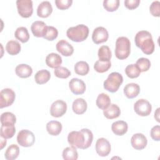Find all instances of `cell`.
I'll list each match as a JSON object with an SVG mask.
<instances>
[{"mask_svg": "<svg viewBox=\"0 0 160 160\" xmlns=\"http://www.w3.org/2000/svg\"><path fill=\"white\" fill-rule=\"evenodd\" d=\"M93 140L92 132L88 129H82L80 131H71L68 136V141L76 148L85 149L88 148Z\"/></svg>", "mask_w": 160, "mask_h": 160, "instance_id": "cell-1", "label": "cell"}, {"mask_svg": "<svg viewBox=\"0 0 160 160\" xmlns=\"http://www.w3.org/2000/svg\"><path fill=\"white\" fill-rule=\"evenodd\" d=\"M135 44L146 54H151L154 51V43L151 33L147 31H140L135 36Z\"/></svg>", "mask_w": 160, "mask_h": 160, "instance_id": "cell-2", "label": "cell"}, {"mask_svg": "<svg viewBox=\"0 0 160 160\" xmlns=\"http://www.w3.org/2000/svg\"><path fill=\"white\" fill-rule=\"evenodd\" d=\"M68 38L74 42H82L89 35V28L84 24H79L68 28L66 32Z\"/></svg>", "mask_w": 160, "mask_h": 160, "instance_id": "cell-3", "label": "cell"}, {"mask_svg": "<svg viewBox=\"0 0 160 160\" xmlns=\"http://www.w3.org/2000/svg\"><path fill=\"white\" fill-rule=\"evenodd\" d=\"M131 42L126 37H119L116 41L115 56L121 60L126 59L130 54Z\"/></svg>", "mask_w": 160, "mask_h": 160, "instance_id": "cell-4", "label": "cell"}, {"mask_svg": "<svg viewBox=\"0 0 160 160\" xmlns=\"http://www.w3.org/2000/svg\"><path fill=\"white\" fill-rule=\"evenodd\" d=\"M123 82L122 75L117 72H111L104 82V88L111 92H116Z\"/></svg>", "mask_w": 160, "mask_h": 160, "instance_id": "cell-5", "label": "cell"}, {"mask_svg": "<svg viewBox=\"0 0 160 160\" xmlns=\"http://www.w3.org/2000/svg\"><path fill=\"white\" fill-rule=\"evenodd\" d=\"M17 141L22 147H30L35 142V136L32 132L27 129H22L18 134Z\"/></svg>", "mask_w": 160, "mask_h": 160, "instance_id": "cell-6", "label": "cell"}, {"mask_svg": "<svg viewBox=\"0 0 160 160\" xmlns=\"http://www.w3.org/2000/svg\"><path fill=\"white\" fill-rule=\"evenodd\" d=\"M17 9L19 14L24 18H29L32 12V2L31 0H18L16 1Z\"/></svg>", "mask_w": 160, "mask_h": 160, "instance_id": "cell-7", "label": "cell"}, {"mask_svg": "<svg viewBox=\"0 0 160 160\" xmlns=\"http://www.w3.org/2000/svg\"><path fill=\"white\" fill-rule=\"evenodd\" d=\"M134 109L136 113L139 116H147L151 114L152 106L148 100L140 99L134 103Z\"/></svg>", "mask_w": 160, "mask_h": 160, "instance_id": "cell-8", "label": "cell"}, {"mask_svg": "<svg viewBox=\"0 0 160 160\" xmlns=\"http://www.w3.org/2000/svg\"><path fill=\"white\" fill-rule=\"evenodd\" d=\"M16 94L10 88H5L0 92V108H3L11 106L15 100Z\"/></svg>", "mask_w": 160, "mask_h": 160, "instance_id": "cell-9", "label": "cell"}, {"mask_svg": "<svg viewBox=\"0 0 160 160\" xmlns=\"http://www.w3.org/2000/svg\"><path fill=\"white\" fill-rule=\"evenodd\" d=\"M67 111V104L62 100H56L51 106L50 114L55 118L63 116Z\"/></svg>", "mask_w": 160, "mask_h": 160, "instance_id": "cell-10", "label": "cell"}, {"mask_svg": "<svg viewBox=\"0 0 160 160\" xmlns=\"http://www.w3.org/2000/svg\"><path fill=\"white\" fill-rule=\"evenodd\" d=\"M111 144L104 138H99L96 143V151L98 154L102 157L107 156L111 152Z\"/></svg>", "mask_w": 160, "mask_h": 160, "instance_id": "cell-11", "label": "cell"}, {"mask_svg": "<svg viewBox=\"0 0 160 160\" xmlns=\"http://www.w3.org/2000/svg\"><path fill=\"white\" fill-rule=\"evenodd\" d=\"M109 38L108 32L106 28L99 26L95 28L92 32V39L93 42L99 44L106 42Z\"/></svg>", "mask_w": 160, "mask_h": 160, "instance_id": "cell-12", "label": "cell"}, {"mask_svg": "<svg viewBox=\"0 0 160 160\" xmlns=\"http://www.w3.org/2000/svg\"><path fill=\"white\" fill-rule=\"evenodd\" d=\"M148 143L146 137L142 133L134 134L131 139L132 146L136 150H142L146 148Z\"/></svg>", "mask_w": 160, "mask_h": 160, "instance_id": "cell-13", "label": "cell"}, {"mask_svg": "<svg viewBox=\"0 0 160 160\" xmlns=\"http://www.w3.org/2000/svg\"><path fill=\"white\" fill-rule=\"evenodd\" d=\"M71 91L74 94H82L85 92L86 84L84 82L78 78H72L69 82Z\"/></svg>", "mask_w": 160, "mask_h": 160, "instance_id": "cell-14", "label": "cell"}, {"mask_svg": "<svg viewBox=\"0 0 160 160\" xmlns=\"http://www.w3.org/2000/svg\"><path fill=\"white\" fill-rule=\"evenodd\" d=\"M56 49L64 56H70L74 52L72 46L66 40L62 39L56 44Z\"/></svg>", "mask_w": 160, "mask_h": 160, "instance_id": "cell-15", "label": "cell"}, {"mask_svg": "<svg viewBox=\"0 0 160 160\" xmlns=\"http://www.w3.org/2000/svg\"><path fill=\"white\" fill-rule=\"evenodd\" d=\"M52 12L51 4L49 1H42L41 2L37 9V14L39 17L46 18L49 17Z\"/></svg>", "mask_w": 160, "mask_h": 160, "instance_id": "cell-16", "label": "cell"}, {"mask_svg": "<svg viewBox=\"0 0 160 160\" xmlns=\"http://www.w3.org/2000/svg\"><path fill=\"white\" fill-rule=\"evenodd\" d=\"M140 92L139 86L134 82L127 84L124 88V93L129 99L136 98Z\"/></svg>", "mask_w": 160, "mask_h": 160, "instance_id": "cell-17", "label": "cell"}, {"mask_svg": "<svg viewBox=\"0 0 160 160\" xmlns=\"http://www.w3.org/2000/svg\"><path fill=\"white\" fill-rule=\"evenodd\" d=\"M46 63L49 68L56 69L62 64V58L58 54L52 52L46 56Z\"/></svg>", "mask_w": 160, "mask_h": 160, "instance_id": "cell-18", "label": "cell"}, {"mask_svg": "<svg viewBox=\"0 0 160 160\" xmlns=\"http://www.w3.org/2000/svg\"><path fill=\"white\" fill-rule=\"evenodd\" d=\"M46 24L43 21H36L32 22L31 26V31L33 35L37 38L43 37Z\"/></svg>", "mask_w": 160, "mask_h": 160, "instance_id": "cell-19", "label": "cell"}, {"mask_svg": "<svg viewBox=\"0 0 160 160\" xmlns=\"http://www.w3.org/2000/svg\"><path fill=\"white\" fill-rule=\"evenodd\" d=\"M103 114L107 119H112L119 116L121 114V110L118 105L111 104L106 109L103 110Z\"/></svg>", "mask_w": 160, "mask_h": 160, "instance_id": "cell-20", "label": "cell"}, {"mask_svg": "<svg viewBox=\"0 0 160 160\" xmlns=\"http://www.w3.org/2000/svg\"><path fill=\"white\" fill-rule=\"evenodd\" d=\"M128 126L124 121H118L112 124L111 129L114 134L118 136H122L126 133Z\"/></svg>", "mask_w": 160, "mask_h": 160, "instance_id": "cell-21", "label": "cell"}, {"mask_svg": "<svg viewBox=\"0 0 160 160\" xmlns=\"http://www.w3.org/2000/svg\"><path fill=\"white\" fill-rule=\"evenodd\" d=\"M87 102L82 98H78L75 99L72 105L73 112L76 114H82L84 113L87 109Z\"/></svg>", "mask_w": 160, "mask_h": 160, "instance_id": "cell-22", "label": "cell"}, {"mask_svg": "<svg viewBox=\"0 0 160 160\" xmlns=\"http://www.w3.org/2000/svg\"><path fill=\"white\" fill-rule=\"evenodd\" d=\"M16 132L14 124H4L1 126V137L4 139H10L12 138Z\"/></svg>", "mask_w": 160, "mask_h": 160, "instance_id": "cell-23", "label": "cell"}, {"mask_svg": "<svg viewBox=\"0 0 160 160\" xmlns=\"http://www.w3.org/2000/svg\"><path fill=\"white\" fill-rule=\"evenodd\" d=\"M16 74L21 78H27L31 76L32 73V69L31 66L26 64H19L15 69Z\"/></svg>", "mask_w": 160, "mask_h": 160, "instance_id": "cell-24", "label": "cell"}, {"mask_svg": "<svg viewBox=\"0 0 160 160\" xmlns=\"http://www.w3.org/2000/svg\"><path fill=\"white\" fill-rule=\"evenodd\" d=\"M46 129L50 135L58 136L62 131V124L59 121H51L47 123Z\"/></svg>", "mask_w": 160, "mask_h": 160, "instance_id": "cell-25", "label": "cell"}, {"mask_svg": "<svg viewBox=\"0 0 160 160\" xmlns=\"http://www.w3.org/2000/svg\"><path fill=\"white\" fill-rule=\"evenodd\" d=\"M50 78L51 73L46 69H42L38 71L34 76L35 81L38 84H43L46 83L50 79Z\"/></svg>", "mask_w": 160, "mask_h": 160, "instance_id": "cell-26", "label": "cell"}, {"mask_svg": "<svg viewBox=\"0 0 160 160\" xmlns=\"http://www.w3.org/2000/svg\"><path fill=\"white\" fill-rule=\"evenodd\" d=\"M111 104V99L109 96L105 93H101L98 95L96 99L97 106L101 109H106Z\"/></svg>", "mask_w": 160, "mask_h": 160, "instance_id": "cell-27", "label": "cell"}, {"mask_svg": "<svg viewBox=\"0 0 160 160\" xmlns=\"http://www.w3.org/2000/svg\"><path fill=\"white\" fill-rule=\"evenodd\" d=\"M14 36L17 39L19 40L22 43L28 42L29 39V34L28 29L23 26L17 28L14 32Z\"/></svg>", "mask_w": 160, "mask_h": 160, "instance_id": "cell-28", "label": "cell"}, {"mask_svg": "<svg viewBox=\"0 0 160 160\" xmlns=\"http://www.w3.org/2000/svg\"><path fill=\"white\" fill-rule=\"evenodd\" d=\"M19 154V148L16 144L10 145L5 152V158L8 160H13L16 159Z\"/></svg>", "mask_w": 160, "mask_h": 160, "instance_id": "cell-29", "label": "cell"}, {"mask_svg": "<svg viewBox=\"0 0 160 160\" xmlns=\"http://www.w3.org/2000/svg\"><path fill=\"white\" fill-rule=\"evenodd\" d=\"M20 44L14 40H11L8 41L6 46V50L7 52L10 55H16L21 51Z\"/></svg>", "mask_w": 160, "mask_h": 160, "instance_id": "cell-30", "label": "cell"}, {"mask_svg": "<svg viewBox=\"0 0 160 160\" xmlns=\"http://www.w3.org/2000/svg\"><path fill=\"white\" fill-rule=\"evenodd\" d=\"M62 158L65 160H76L78 158V153L74 146L66 148L62 151Z\"/></svg>", "mask_w": 160, "mask_h": 160, "instance_id": "cell-31", "label": "cell"}, {"mask_svg": "<svg viewBox=\"0 0 160 160\" xmlns=\"http://www.w3.org/2000/svg\"><path fill=\"white\" fill-rule=\"evenodd\" d=\"M89 64L85 61H78L74 65V71L78 75L85 76L89 72Z\"/></svg>", "mask_w": 160, "mask_h": 160, "instance_id": "cell-32", "label": "cell"}, {"mask_svg": "<svg viewBox=\"0 0 160 160\" xmlns=\"http://www.w3.org/2000/svg\"><path fill=\"white\" fill-rule=\"evenodd\" d=\"M98 57L100 61H108L111 58V51L108 46H102L98 50Z\"/></svg>", "mask_w": 160, "mask_h": 160, "instance_id": "cell-33", "label": "cell"}, {"mask_svg": "<svg viewBox=\"0 0 160 160\" xmlns=\"http://www.w3.org/2000/svg\"><path fill=\"white\" fill-rule=\"evenodd\" d=\"M111 66V63L110 61H102L98 60L97 61L94 65V69L96 71L99 73H103L109 70Z\"/></svg>", "mask_w": 160, "mask_h": 160, "instance_id": "cell-34", "label": "cell"}, {"mask_svg": "<svg viewBox=\"0 0 160 160\" xmlns=\"http://www.w3.org/2000/svg\"><path fill=\"white\" fill-rule=\"evenodd\" d=\"M125 72L128 77L133 79L139 77L141 74V71L138 66L135 64H131L128 65L125 69Z\"/></svg>", "mask_w": 160, "mask_h": 160, "instance_id": "cell-35", "label": "cell"}, {"mask_svg": "<svg viewBox=\"0 0 160 160\" xmlns=\"http://www.w3.org/2000/svg\"><path fill=\"white\" fill-rule=\"evenodd\" d=\"M58 35V31L53 26H46L43 35V38L48 41L54 40Z\"/></svg>", "mask_w": 160, "mask_h": 160, "instance_id": "cell-36", "label": "cell"}, {"mask_svg": "<svg viewBox=\"0 0 160 160\" xmlns=\"http://www.w3.org/2000/svg\"><path fill=\"white\" fill-rule=\"evenodd\" d=\"M103 6L104 9L109 12L116 11L119 6V0H104L103 1Z\"/></svg>", "mask_w": 160, "mask_h": 160, "instance_id": "cell-37", "label": "cell"}, {"mask_svg": "<svg viewBox=\"0 0 160 160\" xmlns=\"http://www.w3.org/2000/svg\"><path fill=\"white\" fill-rule=\"evenodd\" d=\"M16 122V118L15 115L10 112H3L1 116V124H15Z\"/></svg>", "mask_w": 160, "mask_h": 160, "instance_id": "cell-38", "label": "cell"}, {"mask_svg": "<svg viewBox=\"0 0 160 160\" xmlns=\"http://www.w3.org/2000/svg\"><path fill=\"white\" fill-rule=\"evenodd\" d=\"M136 65L139 69L141 72H145L149 70L151 67V62L148 58H141L136 61Z\"/></svg>", "mask_w": 160, "mask_h": 160, "instance_id": "cell-39", "label": "cell"}, {"mask_svg": "<svg viewBox=\"0 0 160 160\" xmlns=\"http://www.w3.org/2000/svg\"><path fill=\"white\" fill-rule=\"evenodd\" d=\"M54 72L56 77L62 79H66L71 75L70 71L68 68L62 66H59L56 68Z\"/></svg>", "mask_w": 160, "mask_h": 160, "instance_id": "cell-40", "label": "cell"}, {"mask_svg": "<svg viewBox=\"0 0 160 160\" xmlns=\"http://www.w3.org/2000/svg\"><path fill=\"white\" fill-rule=\"evenodd\" d=\"M151 14L155 17H159L160 16V2L159 1H153L150 5L149 8Z\"/></svg>", "mask_w": 160, "mask_h": 160, "instance_id": "cell-41", "label": "cell"}, {"mask_svg": "<svg viewBox=\"0 0 160 160\" xmlns=\"http://www.w3.org/2000/svg\"><path fill=\"white\" fill-rule=\"evenodd\" d=\"M72 3V0H56L55 4L56 7L61 9L64 10L69 8Z\"/></svg>", "mask_w": 160, "mask_h": 160, "instance_id": "cell-42", "label": "cell"}, {"mask_svg": "<svg viewBox=\"0 0 160 160\" xmlns=\"http://www.w3.org/2000/svg\"><path fill=\"white\" fill-rule=\"evenodd\" d=\"M150 134L153 140L159 141L160 140V126L156 125L152 127L151 129Z\"/></svg>", "mask_w": 160, "mask_h": 160, "instance_id": "cell-43", "label": "cell"}, {"mask_svg": "<svg viewBox=\"0 0 160 160\" xmlns=\"http://www.w3.org/2000/svg\"><path fill=\"white\" fill-rule=\"evenodd\" d=\"M140 3V0H126L124 1V6L126 8L132 10L137 8Z\"/></svg>", "mask_w": 160, "mask_h": 160, "instance_id": "cell-44", "label": "cell"}, {"mask_svg": "<svg viewBox=\"0 0 160 160\" xmlns=\"http://www.w3.org/2000/svg\"><path fill=\"white\" fill-rule=\"evenodd\" d=\"M159 108H158V109H156V111L155 113H154V118H155V119L157 120L158 122H159Z\"/></svg>", "mask_w": 160, "mask_h": 160, "instance_id": "cell-45", "label": "cell"}, {"mask_svg": "<svg viewBox=\"0 0 160 160\" xmlns=\"http://www.w3.org/2000/svg\"><path fill=\"white\" fill-rule=\"evenodd\" d=\"M1 149H2L3 148H4V146H6V139H4V138H2V137H1Z\"/></svg>", "mask_w": 160, "mask_h": 160, "instance_id": "cell-46", "label": "cell"}]
</instances>
